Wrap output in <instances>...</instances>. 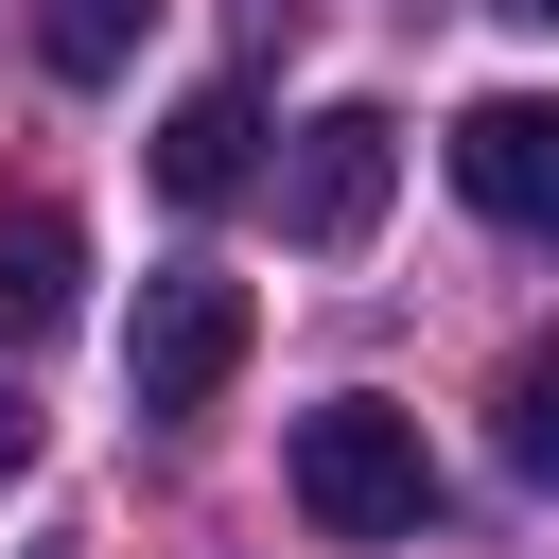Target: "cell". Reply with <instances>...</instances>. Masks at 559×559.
Listing matches in <instances>:
<instances>
[{"label":"cell","mask_w":559,"mask_h":559,"mask_svg":"<svg viewBox=\"0 0 559 559\" xmlns=\"http://www.w3.org/2000/svg\"><path fill=\"white\" fill-rule=\"evenodd\" d=\"M489 419H507V472H524V489H559V332L507 367V402H489Z\"/></svg>","instance_id":"8"},{"label":"cell","mask_w":559,"mask_h":559,"mask_svg":"<svg viewBox=\"0 0 559 559\" xmlns=\"http://www.w3.org/2000/svg\"><path fill=\"white\" fill-rule=\"evenodd\" d=\"M245 140H262L245 87H192V105L157 122V192H175V210H227V192H245Z\"/></svg>","instance_id":"6"},{"label":"cell","mask_w":559,"mask_h":559,"mask_svg":"<svg viewBox=\"0 0 559 559\" xmlns=\"http://www.w3.org/2000/svg\"><path fill=\"white\" fill-rule=\"evenodd\" d=\"M70 297H87V227H70L52 192H17V210H0V349L70 332Z\"/></svg>","instance_id":"5"},{"label":"cell","mask_w":559,"mask_h":559,"mask_svg":"<svg viewBox=\"0 0 559 559\" xmlns=\"http://www.w3.org/2000/svg\"><path fill=\"white\" fill-rule=\"evenodd\" d=\"M489 17H524V35H559V0H489Z\"/></svg>","instance_id":"10"},{"label":"cell","mask_w":559,"mask_h":559,"mask_svg":"<svg viewBox=\"0 0 559 559\" xmlns=\"http://www.w3.org/2000/svg\"><path fill=\"white\" fill-rule=\"evenodd\" d=\"M384 175H402V122H384V105H314V122L280 140V227H297L314 262H349V245L384 227Z\"/></svg>","instance_id":"2"},{"label":"cell","mask_w":559,"mask_h":559,"mask_svg":"<svg viewBox=\"0 0 559 559\" xmlns=\"http://www.w3.org/2000/svg\"><path fill=\"white\" fill-rule=\"evenodd\" d=\"M17 472H35V402L0 384V489H17Z\"/></svg>","instance_id":"9"},{"label":"cell","mask_w":559,"mask_h":559,"mask_svg":"<svg viewBox=\"0 0 559 559\" xmlns=\"http://www.w3.org/2000/svg\"><path fill=\"white\" fill-rule=\"evenodd\" d=\"M140 35H157V0H35V52H52L70 87H105Z\"/></svg>","instance_id":"7"},{"label":"cell","mask_w":559,"mask_h":559,"mask_svg":"<svg viewBox=\"0 0 559 559\" xmlns=\"http://www.w3.org/2000/svg\"><path fill=\"white\" fill-rule=\"evenodd\" d=\"M245 280H210V262H175V280H140V332H122V384H140V419H192L227 367H245Z\"/></svg>","instance_id":"3"},{"label":"cell","mask_w":559,"mask_h":559,"mask_svg":"<svg viewBox=\"0 0 559 559\" xmlns=\"http://www.w3.org/2000/svg\"><path fill=\"white\" fill-rule=\"evenodd\" d=\"M280 472H297V524H314V542H402V524L437 507V454H419L402 402H314Z\"/></svg>","instance_id":"1"},{"label":"cell","mask_w":559,"mask_h":559,"mask_svg":"<svg viewBox=\"0 0 559 559\" xmlns=\"http://www.w3.org/2000/svg\"><path fill=\"white\" fill-rule=\"evenodd\" d=\"M454 192H472L489 227L559 245V105H542V87H489V105H454Z\"/></svg>","instance_id":"4"}]
</instances>
